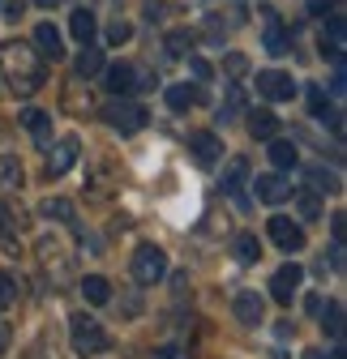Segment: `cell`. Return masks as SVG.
<instances>
[{"label": "cell", "instance_id": "obj_1", "mask_svg": "<svg viewBox=\"0 0 347 359\" xmlns=\"http://www.w3.org/2000/svg\"><path fill=\"white\" fill-rule=\"evenodd\" d=\"M0 73H5L9 90L22 95V99H30L34 90H43V81H48V65H43L39 48H30V43H22V39L0 43Z\"/></svg>", "mask_w": 347, "mask_h": 359}, {"label": "cell", "instance_id": "obj_2", "mask_svg": "<svg viewBox=\"0 0 347 359\" xmlns=\"http://www.w3.org/2000/svg\"><path fill=\"white\" fill-rule=\"evenodd\" d=\"M69 342H73V351L81 359H95V355H103L112 346L107 342V330L95 317H86V312H73V317H69Z\"/></svg>", "mask_w": 347, "mask_h": 359}, {"label": "cell", "instance_id": "obj_3", "mask_svg": "<svg viewBox=\"0 0 347 359\" xmlns=\"http://www.w3.org/2000/svg\"><path fill=\"white\" fill-rule=\"evenodd\" d=\"M103 120H107L116 133H124V137H129V133H142L150 116H146V107H142V103H129L124 95H116V99L103 107Z\"/></svg>", "mask_w": 347, "mask_h": 359}, {"label": "cell", "instance_id": "obj_4", "mask_svg": "<svg viewBox=\"0 0 347 359\" xmlns=\"http://www.w3.org/2000/svg\"><path fill=\"white\" fill-rule=\"evenodd\" d=\"M163 274H167L163 248H159V244H138V252H133V278H138L142 287H155Z\"/></svg>", "mask_w": 347, "mask_h": 359}, {"label": "cell", "instance_id": "obj_5", "mask_svg": "<svg viewBox=\"0 0 347 359\" xmlns=\"http://www.w3.org/2000/svg\"><path fill=\"white\" fill-rule=\"evenodd\" d=\"M266 231H270V240H275L283 252H300V248H305V227H300V222H292L287 214H275V218L266 222Z\"/></svg>", "mask_w": 347, "mask_h": 359}, {"label": "cell", "instance_id": "obj_6", "mask_svg": "<svg viewBox=\"0 0 347 359\" xmlns=\"http://www.w3.org/2000/svg\"><path fill=\"white\" fill-rule=\"evenodd\" d=\"M300 283H305V269H300L296 261L279 265V269H275V278H270V295H275V304H292V295L300 291Z\"/></svg>", "mask_w": 347, "mask_h": 359}, {"label": "cell", "instance_id": "obj_7", "mask_svg": "<svg viewBox=\"0 0 347 359\" xmlns=\"http://www.w3.org/2000/svg\"><path fill=\"white\" fill-rule=\"evenodd\" d=\"M257 95H266V99H275V103H287V99L296 95V81H292V73L262 69V73H257Z\"/></svg>", "mask_w": 347, "mask_h": 359}, {"label": "cell", "instance_id": "obj_8", "mask_svg": "<svg viewBox=\"0 0 347 359\" xmlns=\"http://www.w3.org/2000/svg\"><path fill=\"white\" fill-rule=\"evenodd\" d=\"M52 154H48V180H60L73 163H77V154H81V142L77 137H60L56 146H48Z\"/></svg>", "mask_w": 347, "mask_h": 359}, {"label": "cell", "instance_id": "obj_9", "mask_svg": "<svg viewBox=\"0 0 347 359\" xmlns=\"http://www.w3.org/2000/svg\"><path fill=\"white\" fill-rule=\"evenodd\" d=\"M189 154H193V163L197 167H214L219 163V154H223V142L214 137V133H189Z\"/></svg>", "mask_w": 347, "mask_h": 359}, {"label": "cell", "instance_id": "obj_10", "mask_svg": "<svg viewBox=\"0 0 347 359\" xmlns=\"http://www.w3.org/2000/svg\"><path fill=\"white\" fill-rule=\"evenodd\" d=\"M232 312H236V321H240V325L257 330V325H262V312H266V299L257 295V291H240L236 304H232Z\"/></svg>", "mask_w": 347, "mask_h": 359}, {"label": "cell", "instance_id": "obj_11", "mask_svg": "<svg viewBox=\"0 0 347 359\" xmlns=\"http://www.w3.org/2000/svg\"><path fill=\"white\" fill-rule=\"evenodd\" d=\"M257 201H266V205H283L287 197H292V189H287V180L283 175H275V171H266V175H257Z\"/></svg>", "mask_w": 347, "mask_h": 359}, {"label": "cell", "instance_id": "obj_12", "mask_svg": "<svg viewBox=\"0 0 347 359\" xmlns=\"http://www.w3.org/2000/svg\"><path fill=\"white\" fill-rule=\"evenodd\" d=\"M34 48H39V56H43V60H60V56H65L60 30H56L52 22H39V26H34Z\"/></svg>", "mask_w": 347, "mask_h": 359}, {"label": "cell", "instance_id": "obj_13", "mask_svg": "<svg viewBox=\"0 0 347 359\" xmlns=\"http://www.w3.org/2000/svg\"><path fill=\"white\" fill-rule=\"evenodd\" d=\"M262 18H266V34H262L266 52H270V56H287V52H292V39L283 34V22H279V13H275V9H266Z\"/></svg>", "mask_w": 347, "mask_h": 359}, {"label": "cell", "instance_id": "obj_14", "mask_svg": "<svg viewBox=\"0 0 347 359\" xmlns=\"http://www.w3.org/2000/svg\"><path fill=\"white\" fill-rule=\"evenodd\" d=\"M22 124L30 128V137H34L39 150H48V146H52V116H48V111L30 107V111H22Z\"/></svg>", "mask_w": 347, "mask_h": 359}, {"label": "cell", "instance_id": "obj_15", "mask_svg": "<svg viewBox=\"0 0 347 359\" xmlns=\"http://www.w3.org/2000/svg\"><path fill=\"white\" fill-rule=\"evenodd\" d=\"M244 180H249V158H232L228 171H223V193L236 197L240 205H249V201H244Z\"/></svg>", "mask_w": 347, "mask_h": 359}, {"label": "cell", "instance_id": "obj_16", "mask_svg": "<svg viewBox=\"0 0 347 359\" xmlns=\"http://www.w3.org/2000/svg\"><path fill=\"white\" fill-rule=\"evenodd\" d=\"M107 90L112 95H133L138 90V69L133 65H112L107 69Z\"/></svg>", "mask_w": 347, "mask_h": 359}, {"label": "cell", "instance_id": "obj_17", "mask_svg": "<svg viewBox=\"0 0 347 359\" xmlns=\"http://www.w3.org/2000/svg\"><path fill=\"white\" fill-rule=\"evenodd\" d=\"M26 184V171H22V163H18V154H0V189L5 193H18Z\"/></svg>", "mask_w": 347, "mask_h": 359}, {"label": "cell", "instance_id": "obj_18", "mask_svg": "<svg viewBox=\"0 0 347 359\" xmlns=\"http://www.w3.org/2000/svg\"><path fill=\"white\" fill-rule=\"evenodd\" d=\"M0 231H5V236H22V231H30L26 210H22V205L13 210V201H0Z\"/></svg>", "mask_w": 347, "mask_h": 359}, {"label": "cell", "instance_id": "obj_19", "mask_svg": "<svg viewBox=\"0 0 347 359\" xmlns=\"http://www.w3.org/2000/svg\"><path fill=\"white\" fill-rule=\"evenodd\" d=\"M249 133H253L257 142L279 137V116L275 111H249Z\"/></svg>", "mask_w": 347, "mask_h": 359}, {"label": "cell", "instance_id": "obj_20", "mask_svg": "<svg viewBox=\"0 0 347 359\" xmlns=\"http://www.w3.org/2000/svg\"><path fill=\"white\" fill-rule=\"evenodd\" d=\"M39 210H43V214H48V218H60V222H65V227H73V231L81 236V227H77V210H73V201H65V197H48V201H43Z\"/></svg>", "mask_w": 347, "mask_h": 359}, {"label": "cell", "instance_id": "obj_21", "mask_svg": "<svg viewBox=\"0 0 347 359\" xmlns=\"http://www.w3.org/2000/svg\"><path fill=\"white\" fill-rule=\"evenodd\" d=\"M77 77H95V73H103V52L95 48V43H81V52H77Z\"/></svg>", "mask_w": 347, "mask_h": 359}, {"label": "cell", "instance_id": "obj_22", "mask_svg": "<svg viewBox=\"0 0 347 359\" xmlns=\"http://www.w3.org/2000/svg\"><path fill=\"white\" fill-rule=\"evenodd\" d=\"M309 193H343V180L326 167H309Z\"/></svg>", "mask_w": 347, "mask_h": 359}, {"label": "cell", "instance_id": "obj_23", "mask_svg": "<svg viewBox=\"0 0 347 359\" xmlns=\"http://www.w3.org/2000/svg\"><path fill=\"white\" fill-rule=\"evenodd\" d=\"M197 103V90L189 86V81H176V86H167V107L171 111H189Z\"/></svg>", "mask_w": 347, "mask_h": 359}, {"label": "cell", "instance_id": "obj_24", "mask_svg": "<svg viewBox=\"0 0 347 359\" xmlns=\"http://www.w3.org/2000/svg\"><path fill=\"white\" fill-rule=\"evenodd\" d=\"M81 295L91 299V304H107V299H112V283H107L103 274H86V278H81Z\"/></svg>", "mask_w": 347, "mask_h": 359}, {"label": "cell", "instance_id": "obj_25", "mask_svg": "<svg viewBox=\"0 0 347 359\" xmlns=\"http://www.w3.org/2000/svg\"><path fill=\"white\" fill-rule=\"evenodd\" d=\"M232 252H236V261H244V265L262 261V244H257V236H249V231H240V236L232 240Z\"/></svg>", "mask_w": 347, "mask_h": 359}, {"label": "cell", "instance_id": "obj_26", "mask_svg": "<svg viewBox=\"0 0 347 359\" xmlns=\"http://www.w3.org/2000/svg\"><path fill=\"white\" fill-rule=\"evenodd\" d=\"M69 30H73L77 43H91V39H95V13H91V9H73Z\"/></svg>", "mask_w": 347, "mask_h": 359}, {"label": "cell", "instance_id": "obj_27", "mask_svg": "<svg viewBox=\"0 0 347 359\" xmlns=\"http://www.w3.org/2000/svg\"><path fill=\"white\" fill-rule=\"evenodd\" d=\"M270 163H275L279 171H287V167H296V163H300V150H296L292 142H279V137H270Z\"/></svg>", "mask_w": 347, "mask_h": 359}, {"label": "cell", "instance_id": "obj_28", "mask_svg": "<svg viewBox=\"0 0 347 359\" xmlns=\"http://www.w3.org/2000/svg\"><path fill=\"white\" fill-rule=\"evenodd\" d=\"M244 103H249V99H244V86H232V90H228V99H223V107H219V120H223V124L236 120V116L244 111Z\"/></svg>", "mask_w": 347, "mask_h": 359}, {"label": "cell", "instance_id": "obj_29", "mask_svg": "<svg viewBox=\"0 0 347 359\" xmlns=\"http://www.w3.org/2000/svg\"><path fill=\"white\" fill-rule=\"evenodd\" d=\"M322 330H326L330 338H339V334H343V304H339V299H330V304H326V312H322Z\"/></svg>", "mask_w": 347, "mask_h": 359}, {"label": "cell", "instance_id": "obj_30", "mask_svg": "<svg viewBox=\"0 0 347 359\" xmlns=\"http://www.w3.org/2000/svg\"><path fill=\"white\" fill-rule=\"evenodd\" d=\"M189 48H193L189 30H171V34H167V56H185Z\"/></svg>", "mask_w": 347, "mask_h": 359}, {"label": "cell", "instance_id": "obj_31", "mask_svg": "<svg viewBox=\"0 0 347 359\" xmlns=\"http://www.w3.org/2000/svg\"><path fill=\"white\" fill-rule=\"evenodd\" d=\"M296 205H300V218H305V222H313V218L322 214V205H317V197H313V193H300V197H296Z\"/></svg>", "mask_w": 347, "mask_h": 359}, {"label": "cell", "instance_id": "obj_32", "mask_svg": "<svg viewBox=\"0 0 347 359\" xmlns=\"http://www.w3.org/2000/svg\"><path fill=\"white\" fill-rule=\"evenodd\" d=\"M129 39H133V26H129V22H112L107 26V43H112V48H120V43H129Z\"/></svg>", "mask_w": 347, "mask_h": 359}, {"label": "cell", "instance_id": "obj_33", "mask_svg": "<svg viewBox=\"0 0 347 359\" xmlns=\"http://www.w3.org/2000/svg\"><path fill=\"white\" fill-rule=\"evenodd\" d=\"M13 299H18V283H13V274H0V312H5Z\"/></svg>", "mask_w": 347, "mask_h": 359}, {"label": "cell", "instance_id": "obj_34", "mask_svg": "<svg viewBox=\"0 0 347 359\" xmlns=\"http://www.w3.org/2000/svg\"><path fill=\"white\" fill-rule=\"evenodd\" d=\"M26 13V0H0V18L5 22H18Z\"/></svg>", "mask_w": 347, "mask_h": 359}, {"label": "cell", "instance_id": "obj_35", "mask_svg": "<svg viewBox=\"0 0 347 359\" xmlns=\"http://www.w3.org/2000/svg\"><path fill=\"white\" fill-rule=\"evenodd\" d=\"M309 107H313V116H322L330 103H326V90L322 86H309Z\"/></svg>", "mask_w": 347, "mask_h": 359}, {"label": "cell", "instance_id": "obj_36", "mask_svg": "<svg viewBox=\"0 0 347 359\" xmlns=\"http://www.w3.org/2000/svg\"><path fill=\"white\" fill-rule=\"evenodd\" d=\"M189 69H193V77H197V81H210V73H214L202 56H189Z\"/></svg>", "mask_w": 347, "mask_h": 359}, {"label": "cell", "instance_id": "obj_37", "mask_svg": "<svg viewBox=\"0 0 347 359\" xmlns=\"http://www.w3.org/2000/svg\"><path fill=\"white\" fill-rule=\"evenodd\" d=\"M244 69H249V60H244V56H228V73H232V77H240Z\"/></svg>", "mask_w": 347, "mask_h": 359}, {"label": "cell", "instance_id": "obj_38", "mask_svg": "<svg viewBox=\"0 0 347 359\" xmlns=\"http://www.w3.org/2000/svg\"><path fill=\"white\" fill-rule=\"evenodd\" d=\"M343 222H347L343 214H334V218H330V231H334V244H343Z\"/></svg>", "mask_w": 347, "mask_h": 359}, {"label": "cell", "instance_id": "obj_39", "mask_svg": "<svg viewBox=\"0 0 347 359\" xmlns=\"http://www.w3.org/2000/svg\"><path fill=\"white\" fill-rule=\"evenodd\" d=\"M5 351H9V325L0 321V355H5Z\"/></svg>", "mask_w": 347, "mask_h": 359}, {"label": "cell", "instance_id": "obj_40", "mask_svg": "<svg viewBox=\"0 0 347 359\" xmlns=\"http://www.w3.org/2000/svg\"><path fill=\"white\" fill-rule=\"evenodd\" d=\"M305 359H326V351H317V346H313V351H305Z\"/></svg>", "mask_w": 347, "mask_h": 359}, {"label": "cell", "instance_id": "obj_41", "mask_svg": "<svg viewBox=\"0 0 347 359\" xmlns=\"http://www.w3.org/2000/svg\"><path fill=\"white\" fill-rule=\"evenodd\" d=\"M34 5H43V9H52V5H60V0H34Z\"/></svg>", "mask_w": 347, "mask_h": 359}]
</instances>
